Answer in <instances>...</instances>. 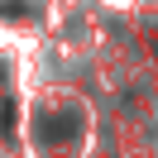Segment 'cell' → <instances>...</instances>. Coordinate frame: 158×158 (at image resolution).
<instances>
[{
  "label": "cell",
  "instance_id": "6da1fadb",
  "mask_svg": "<svg viewBox=\"0 0 158 158\" xmlns=\"http://www.w3.org/2000/svg\"><path fill=\"white\" fill-rule=\"evenodd\" d=\"M153 48H158V43H153Z\"/></svg>",
  "mask_w": 158,
  "mask_h": 158
}]
</instances>
